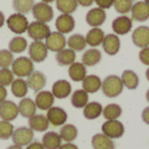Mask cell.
<instances>
[{
    "mask_svg": "<svg viewBox=\"0 0 149 149\" xmlns=\"http://www.w3.org/2000/svg\"><path fill=\"white\" fill-rule=\"evenodd\" d=\"M124 89V85L122 82V79L116 74H110L105 80H102V86L101 90L109 98H115L122 94Z\"/></svg>",
    "mask_w": 149,
    "mask_h": 149,
    "instance_id": "1",
    "label": "cell"
},
{
    "mask_svg": "<svg viewBox=\"0 0 149 149\" xmlns=\"http://www.w3.org/2000/svg\"><path fill=\"white\" fill-rule=\"evenodd\" d=\"M10 70L15 76L17 77H28L30 73L34 72V62L29 56H20L17 59L13 60Z\"/></svg>",
    "mask_w": 149,
    "mask_h": 149,
    "instance_id": "2",
    "label": "cell"
},
{
    "mask_svg": "<svg viewBox=\"0 0 149 149\" xmlns=\"http://www.w3.org/2000/svg\"><path fill=\"white\" fill-rule=\"evenodd\" d=\"M8 28H9L10 31H13L17 36H21L24 34L26 30H28L29 26V21L26 18L25 15H21V13H13L9 17L5 20Z\"/></svg>",
    "mask_w": 149,
    "mask_h": 149,
    "instance_id": "3",
    "label": "cell"
},
{
    "mask_svg": "<svg viewBox=\"0 0 149 149\" xmlns=\"http://www.w3.org/2000/svg\"><path fill=\"white\" fill-rule=\"evenodd\" d=\"M31 15L36 18V21L49 24L50 21L54 18V9H52V7L50 4H47V3L39 1L33 5Z\"/></svg>",
    "mask_w": 149,
    "mask_h": 149,
    "instance_id": "4",
    "label": "cell"
},
{
    "mask_svg": "<svg viewBox=\"0 0 149 149\" xmlns=\"http://www.w3.org/2000/svg\"><path fill=\"white\" fill-rule=\"evenodd\" d=\"M26 33L33 41H45L49 37V34L51 33V30H50V26L47 24L33 21V22H29Z\"/></svg>",
    "mask_w": 149,
    "mask_h": 149,
    "instance_id": "5",
    "label": "cell"
},
{
    "mask_svg": "<svg viewBox=\"0 0 149 149\" xmlns=\"http://www.w3.org/2000/svg\"><path fill=\"white\" fill-rule=\"evenodd\" d=\"M28 52L29 58L34 63H42L46 60L47 55H49V49L46 47L43 41H33L28 46Z\"/></svg>",
    "mask_w": 149,
    "mask_h": 149,
    "instance_id": "6",
    "label": "cell"
},
{
    "mask_svg": "<svg viewBox=\"0 0 149 149\" xmlns=\"http://www.w3.org/2000/svg\"><path fill=\"white\" fill-rule=\"evenodd\" d=\"M45 45L49 49V51L59 52L67 46V39H65L64 34L59 33V31H51L46 39H45Z\"/></svg>",
    "mask_w": 149,
    "mask_h": 149,
    "instance_id": "7",
    "label": "cell"
},
{
    "mask_svg": "<svg viewBox=\"0 0 149 149\" xmlns=\"http://www.w3.org/2000/svg\"><path fill=\"white\" fill-rule=\"evenodd\" d=\"M34 139V131L29 127H18L13 131L12 140L13 144L20 145V147H26L29 145Z\"/></svg>",
    "mask_w": 149,
    "mask_h": 149,
    "instance_id": "8",
    "label": "cell"
},
{
    "mask_svg": "<svg viewBox=\"0 0 149 149\" xmlns=\"http://www.w3.org/2000/svg\"><path fill=\"white\" fill-rule=\"evenodd\" d=\"M46 118L49 120V123L54 127H62L63 124L67 123V111L62 107H58V106H52L51 109L47 110Z\"/></svg>",
    "mask_w": 149,
    "mask_h": 149,
    "instance_id": "9",
    "label": "cell"
},
{
    "mask_svg": "<svg viewBox=\"0 0 149 149\" xmlns=\"http://www.w3.org/2000/svg\"><path fill=\"white\" fill-rule=\"evenodd\" d=\"M102 134L110 139H119L124 135V126L122 122L116 120H106L102 124Z\"/></svg>",
    "mask_w": 149,
    "mask_h": 149,
    "instance_id": "10",
    "label": "cell"
},
{
    "mask_svg": "<svg viewBox=\"0 0 149 149\" xmlns=\"http://www.w3.org/2000/svg\"><path fill=\"white\" fill-rule=\"evenodd\" d=\"M18 106L13 101L5 100L0 103V118L1 120L12 122L18 116Z\"/></svg>",
    "mask_w": 149,
    "mask_h": 149,
    "instance_id": "11",
    "label": "cell"
},
{
    "mask_svg": "<svg viewBox=\"0 0 149 149\" xmlns=\"http://www.w3.org/2000/svg\"><path fill=\"white\" fill-rule=\"evenodd\" d=\"M111 28L114 30V34H116V36H126L132 29V18H130L126 15L119 16L113 21Z\"/></svg>",
    "mask_w": 149,
    "mask_h": 149,
    "instance_id": "12",
    "label": "cell"
},
{
    "mask_svg": "<svg viewBox=\"0 0 149 149\" xmlns=\"http://www.w3.org/2000/svg\"><path fill=\"white\" fill-rule=\"evenodd\" d=\"M106 20V12L102 8H92L85 16V21L90 28H100Z\"/></svg>",
    "mask_w": 149,
    "mask_h": 149,
    "instance_id": "13",
    "label": "cell"
},
{
    "mask_svg": "<svg viewBox=\"0 0 149 149\" xmlns=\"http://www.w3.org/2000/svg\"><path fill=\"white\" fill-rule=\"evenodd\" d=\"M132 42L139 49H145L149 46V26H139L132 31Z\"/></svg>",
    "mask_w": 149,
    "mask_h": 149,
    "instance_id": "14",
    "label": "cell"
},
{
    "mask_svg": "<svg viewBox=\"0 0 149 149\" xmlns=\"http://www.w3.org/2000/svg\"><path fill=\"white\" fill-rule=\"evenodd\" d=\"M47 79L45 76V73H42L41 71H34L33 73H30L26 77V84L28 88L34 92H41L43 90V88L46 86Z\"/></svg>",
    "mask_w": 149,
    "mask_h": 149,
    "instance_id": "15",
    "label": "cell"
},
{
    "mask_svg": "<svg viewBox=\"0 0 149 149\" xmlns=\"http://www.w3.org/2000/svg\"><path fill=\"white\" fill-rule=\"evenodd\" d=\"M54 101H55V97L52 95L51 92H49V90H41V92H37L34 103H36L37 109L47 111L49 109H51L54 106Z\"/></svg>",
    "mask_w": 149,
    "mask_h": 149,
    "instance_id": "16",
    "label": "cell"
},
{
    "mask_svg": "<svg viewBox=\"0 0 149 149\" xmlns=\"http://www.w3.org/2000/svg\"><path fill=\"white\" fill-rule=\"evenodd\" d=\"M102 47H103V51L107 55H110V56L116 55L119 52V50H120L119 36H116V34H107V36H105L102 42Z\"/></svg>",
    "mask_w": 149,
    "mask_h": 149,
    "instance_id": "17",
    "label": "cell"
},
{
    "mask_svg": "<svg viewBox=\"0 0 149 149\" xmlns=\"http://www.w3.org/2000/svg\"><path fill=\"white\" fill-rule=\"evenodd\" d=\"M51 93L55 98L58 100H64L68 95L72 94V86H71V82H68L67 80H58L54 82L52 85Z\"/></svg>",
    "mask_w": 149,
    "mask_h": 149,
    "instance_id": "18",
    "label": "cell"
},
{
    "mask_svg": "<svg viewBox=\"0 0 149 149\" xmlns=\"http://www.w3.org/2000/svg\"><path fill=\"white\" fill-rule=\"evenodd\" d=\"M131 18L132 21H139V22L149 20V5L145 1L134 3L131 9Z\"/></svg>",
    "mask_w": 149,
    "mask_h": 149,
    "instance_id": "19",
    "label": "cell"
},
{
    "mask_svg": "<svg viewBox=\"0 0 149 149\" xmlns=\"http://www.w3.org/2000/svg\"><path fill=\"white\" fill-rule=\"evenodd\" d=\"M55 28H56V31H59L62 34L71 33L74 29V18L72 17V15H64V13H62L60 16L56 17Z\"/></svg>",
    "mask_w": 149,
    "mask_h": 149,
    "instance_id": "20",
    "label": "cell"
},
{
    "mask_svg": "<svg viewBox=\"0 0 149 149\" xmlns=\"http://www.w3.org/2000/svg\"><path fill=\"white\" fill-rule=\"evenodd\" d=\"M28 124L29 128L33 130L34 132H46L50 126L46 115H42V114H36L31 118H29Z\"/></svg>",
    "mask_w": 149,
    "mask_h": 149,
    "instance_id": "21",
    "label": "cell"
},
{
    "mask_svg": "<svg viewBox=\"0 0 149 149\" xmlns=\"http://www.w3.org/2000/svg\"><path fill=\"white\" fill-rule=\"evenodd\" d=\"M17 106H18V113H20V115L26 119L31 118L33 115L37 114V106L31 98H28V97L21 98L20 103H18Z\"/></svg>",
    "mask_w": 149,
    "mask_h": 149,
    "instance_id": "22",
    "label": "cell"
},
{
    "mask_svg": "<svg viewBox=\"0 0 149 149\" xmlns=\"http://www.w3.org/2000/svg\"><path fill=\"white\" fill-rule=\"evenodd\" d=\"M81 82H82V89L88 94L89 93H97L102 86V80L97 74H86V77Z\"/></svg>",
    "mask_w": 149,
    "mask_h": 149,
    "instance_id": "23",
    "label": "cell"
},
{
    "mask_svg": "<svg viewBox=\"0 0 149 149\" xmlns=\"http://www.w3.org/2000/svg\"><path fill=\"white\" fill-rule=\"evenodd\" d=\"M102 110H103V106L101 105L100 102H88L86 106L82 109V114H84V118L88 119V120H94L97 119L98 116L102 115Z\"/></svg>",
    "mask_w": 149,
    "mask_h": 149,
    "instance_id": "24",
    "label": "cell"
},
{
    "mask_svg": "<svg viewBox=\"0 0 149 149\" xmlns=\"http://www.w3.org/2000/svg\"><path fill=\"white\" fill-rule=\"evenodd\" d=\"M102 59V54H101L100 50L97 49H89L86 51H84L81 56V63L85 67H94L95 64L101 62Z\"/></svg>",
    "mask_w": 149,
    "mask_h": 149,
    "instance_id": "25",
    "label": "cell"
},
{
    "mask_svg": "<svg viewBox=\"0 0 149 149\" xmlns=\"http://www.w3.org/2000/svg\"><path fill=\"white\" fill-rule=\"evenodd\" d=\"M103 38H105V33H103V30L101 28H92L85 36L86 45L92 46V49H95L100 45H102Z\"/></svg>",
    "mask_w": 149,
    "mask_h": 149,
    "instance_id": "26",
    "label": "cell"
},
{
    "mask_svg": "<svg viewBox=\"0 0 149 149\" xmlns=\"http://www.w3.org/2000/svg\"><path fill=\"white\" fill-rule=\"evenodd\" d=\"M68 74L72 81L80 82L86 77V67L81 62H74L68 67Z\"/></svg>",
    "mask_w": 149,
    "mask_h": 149,
    "instance_id": "27",
    "label": "cell"
},
{
    "mask_svg": "<svg viewBox=\"0 0 149 149\" xmlns=\"http://www.w3.org/2000/svg\"><path fill=\"white\" fill-rule=\"evenodd\" d=\"M55 60L59 65L62 67H70L72 63L76 62V52L71 49H63L62 51L56 52L55 55Z\"/></svg>",
    "mask_w": 149,
    "mask_h": 149,
    "instance_id": "28",
    "label": "cell"
},
{
    "mask_svg": "<svg viewBox=\"0 0 149 149\" xmlns=\"http://www.w3.org/2000/svg\"><path fill=\"white\" fill-rule=\"evenodd\" d=\"M92 147L93 149H115L113 139L107 137L103 134H95L92 137Z\"/></svg>",
    "mask_w": 149,
    "mask_h": 149,
    "instance_id": "29",
    "label": "cell"
},
{
    "mask_svg": "<svg viewBox=\"0 0 149 149\" xmlns=\"http://www.w3.org/2000/svg\"><path fill=\"white\" fill-rule=\"evenodd\" d=\"M41 143L45 149H59V147L62 145V139H60L59 134L54 131H49L43 135Z\"/></svg>",
    "mask_w": 149,
    "mask_h": 149,
    "instance_id": "30",
    "label": "cell"
},
{
    "mask_svg": "<svg viewBox=\"0 0 149 149\" xmlns=\"http://www.w3.org/2000/svg\"><path fill=\"white\" fill-rule=\"evenodd\" d=\"M28 84H26V80L17 77V79L13 80V82L10 84V92L15 95L16 98H25L28 94Z\"/></svg>",
    "mask_w": 149,
    "mask_h": 149,
    "instance_id": "31",
    "label": "cell"
},
{
    "mask_svg": "<svg viewBox=\"0 0 149 149\" xmlns=\"http://www.w3.org/2000/svg\"><path fill=\"white\" fill-rule=\"evenodd\" d=\"M88 102H89V94L84 89L74 90L71 95V103L76 109H84Z\"/></svg>",
    "mask_w": 149,
    "mask_h": 149,
    "instance_id": "32",
    "label": "cell"
},
{
    "mask_svg": "<svg viewBox=\"0 0 149 149\" xmlns=\"http://www.w3.org/2000/svg\"><path fill=\"white\" fill-rule=\"evenodd\" d=\"M122 82H123L124 88L130 90H135L137 86H139V76L136 74V72L131 70H126L120 76Z\"/></svg>",
    "mask_w": 149,
    "mask_h": 149,
    "instance_id": "33",
    "label": "cell"
},
{
    "mask_svg": "<svg viewBox=\"0 0 149 149\" xmlns=\"http://www.w3.org/2000/svg\"><path fill=\"white\" fill-rule=\"evenodd\" d=\"M77 135H79V131H77L76 126H73V124H63V126L60 127L59 136H60V139H62V141L72 143L76 140Z\"/></svg>",
    "mask_w": 149,
    "mask_h": 149,
    "instance_id": "34",
    "label": "cell"
},
{
    "mask_svg": "<svg viewBox=\"0 0 149 149\" xmlns=\"http://www.w3.org/2000/svg\"><path fill=\"white\" fill-rule=\"evenodd\" d=\"M28 46H29L28 41H26L24 37L16 36L9 41V45H8L9 49L8 50H9L12 54H21V52H24L26 49H28Z\"/></svg>",
    "mask_w": 149,
    "mask_h": 149,
    "instance_id": "35",
    "label": "cell"
},
{
    "mask_svg": "<svg viewBox=\"0 0 149 149\" xmlns=\"http://www.w3.org/2000/svg\"><path fill=\"white\" fill-rule=\"evenodd\" d=\"M67 46L68 49L76 51H84L86 47V39L81 34H72L70 38L67 39Z\"/></svg>",
    "mask_w": 149,
    "mask_h": 149,
    "instance_id": "36",
    "label": "cell"
},
{
    "mask_svg": "<svg viewBox=\"0 0 149 149\" xmlns=\"http://www.w3.org/2000/svg\"><path fill=\"white\" fill-rule=\"evenodd\" d=\"M102 115L106 120H116L122 115V107L116 103H109L102 110Z\"/></svg>",
    "mask_w": 149,
    "mask_h": 149,
    "instance_id": "37",
    "label": "cell"
},
{
    "mask_svg": "<svg viewBox=\"0 0 149 149\" xmlns=\"http://www.w3.org/2000/svg\"><path fill=\"white\" fill-rule=\"evenodd\" d=\"M56 1V9L64 15H72L77 9V0H55Z\"/></svg>",
    "mask_w": 149,
    "mask_h": 149,
    "instance_id": "38",
    "label": "cell"
},
{
    "mask_svg": "<svg viewBox=\"0 0 149 149\" xmlns=\"http://www.w3.org/2000/svg\"><path fill=\"white\" fill-rule=\"evenodd\" d=\"M34 4H36L34 0H13L12 3L16 13H21V15H26V13L31 12Z\"/></svg>",
    "mask_w": 149,
    "mask_h": 149,
    "instance_id": "39",
    "label": "cell"
},
{
    "mask_svg": "<svg viewBox=\"0 0 149 149\" xmlns=\"http://www.w3.org/2000/svg\"><path fill=\"white\" fill-rule=\"evenodd\" d=\"M132 5H134V0H114L113 7L120 15H127L131 12Z\"/></svg>",
    "mask_w": 149,
    "mask_h": 149,
    "instance_id": "40",
    "label": "cell"
},
{
    "mask_svg": "<svg viewBox=\"0 0 149 149\" xmlns=\"http://www.w3.org/2000/svg\"><path fill=\"white\" fill-rule=\"evenodd\" d=\"M15 127L10 122L7 120H0V139L1 140H8L9 137H12Z\"/></svg>",
    "mask_w": 149,
    "mask_h": 149,
    "instance_id": "41",
    "label": "cell"
},
{
    "mask_svg": "<svg viewBox=\"0 0 149 149\" xmlns=\"http://www.w3.org/2000/svg\"><path fill=\"white\" fill-rule=\"evenodd\" d=\"M15 80V74H13L12 70L9 68H0V85L3 86H9Z\"/></svg>",
    "mask_w": 149,
    "mask_h": 149,
    "instance_id": "42",
    "label": "cell"
},
{
    "mask_svg": "<svg viewBox=\"0 0 149 149\" xmlns=\"http://www.w3.org/2000/svg\"><path fill=\"white\" fill-rule=\"evenodd\" d=\"M13 60L15 58L9 50H0V68H9Z\"/></svg>",
    "mask_w": 149,
    "mask_h": 149,
    "instance_id": "43",
    "label": "cell"
},
{
    "mask_svg": "<svg viewBox=\"0 0 149 149\" xmlns=\"http://www.w3.org/2000/svg\"><path fill=\"white\" fill-rule=\"evenodd\" d=\"M139 59L143 64L149 67V46L145 47V49H141V51L139 52Z\"/></svg>",
    "mask_w": 149,
    "mask_h": 149,
    "instance_id": "44",
    "label": "cell"
},
{
    "mask_svg": "<svg viewBox=\"0 0 149 149\" xmlns=\"http://www.w3.org/2000/svg\"><path fill=\"white\" fill-rule=\"evenodd\" d=\"M94 3L98 5V8H102V9H109V8L113 7L114 0H94Z\"/></svg>",
    "mask_w": 149,
    "mask_h": 149,
    "instance_id": "45",
    "label": "cell"
},
{
    "mask_svg": "<svg viewBox=\"0 0 149 149\" xmlns=\"http://www.w3.org/2000/svg\"><path fill=\"white\" fill-rule=\"evenodd\" d=\"M25 149H45L41 141H31L29 145H26Z\"/></svg>",
    "mask_w": 149,
    "mask_h": 149,
    "instance_id": "46",
    "label": "cell"
},
{
    "mask_svg": "<svg viewBox=\"0 0 149 149\" xmlns=\"http://www.w3.org/2000/svg\"><path fill=\"white\" fill-rule=\"evenodd\" d=\"M141 119H143V122H144L145 124H148V126H149V106H147V107L143 110Z\"/></svg>",
    "mask_w": 149,
    "mask_h": 149,
    "instance_id": "47",
    "label": "cell"
},
{
    "mask_svg": "<svg viewBox=\"0 0 149 149\" xmlns=\"http://www.w3.org/2000/svg\"><path fill=\"white\" fill-rule=\"evenodd\" d=\"M7 94H8L7 88L3 86V85H0V103H1L3 101L7 100Z\"/></svg>",
    "mask_w": 149,
    "mask_h": 149,
    "instance_id": "48",
    "label": "cell"
},
{
    "mask_svg": "<svg viewBox=\"0 0 149 149\" xmlns=\"http://www.w3.org/2000/svg\"><path fill=\"white\" fill-rule=\"evenodd\" d=\"M94 3V0H77V4L81 5V7H90V5Z\"/></svg>",
    "mask_w": 149,
    "mask_h": 149,
    "instance_id": "49",
    "label": "cell"
},
{
    "mask_svg": "<svg viewBox=\"0 0 149 149\" xmlns=\"http://www.w3.org/2000/svg\"><path fill=\"white\" fill-rule=\"evenodd\" d=\"M59 149H79L77 145H74L73 143H64L59 147Z\"/></svg>",
    "mask_w": 149,
    "mask_h": 149,
    "instance_id": "50",
    "label": "cell"
},
{
    "mask_svg": "<svg viewBox=\"0 0 149 149\" xmlns=\"http://www.w3.org/2000/svg\"><path fill=\"white\" fill-rule=\"evenodd\" d=\"M4 24H5V16H4V13L0 10V28H3Z\"/></svg>",
    "mask_w": 149,
    "mask_h": 149,
    "instance_id": "51",
    "label": "cell"
},
{
    "mask_svg": "<svg viewBox=\"0 0 149 149\" xmlns=\"http://www.w3.org/2000/svg\"><path fill=\"white\" fill-rule=\"evenodd\" d=\"M7 149H22V147H20V145H16V144H13V145H10V147H8Z\"/></svg>",
    "mask_w": 149,
    "mask_h": 149,
    "instance_id": "52",
    "label": "cell"
},
{
    "mask_svg": "<svg viewBox=\"0 0 149 149\" xmlns=\"http://www.w3.org/2000/svg\"><path fill=\"white\" fill-rule=\"evenodd\" d=\"M41 1H43V3H47V4H50V3L55 1V0H41Z\"/></svg>",
    "mask_w": 149,
    "mask_h": 149,
    "instance_id": "53",
    "label": "cell"
},
{
    "mask_svg": "<svg viewBox=\"0 0 149 149\" xmlns=\"http://www.w3.org/2000/svg\"><path fill=\"white\" fill-rule=\"evenodd\" d=\"M145 98H147V101L149 102V89L147 90V93H145Z\"/></svg>",
    "mask_w": 149,
    "mask_h": 149,
    "instance_id": "54",
    "label": "cell"
},
{
    "mask_svg": "<svg viewBox=\"0 0 149 149\" xmlns=\"http://www.w3.org/2000/svg\"><path fill=\"white\" fill-rule=\"evenodd\" d=\"M145 76H147V80H148V81H149V67H148L147 72H145Z\"/></svg>",
    "mask_w": 149,
    "mask_h": 149,
    "instance_id": "55",
    "label": "cell"
},
{
    "mask_svg": "<svg viewBox=\"0 0 149 149\" xmlns=\"http://www.w3.org/2000/svg\"><path fill=\"white\" fill-rule=\"evenodd\" d=\"M143 1H145V3H147V4L149 5V0H143Z\"/></svg>",
    "mask_w": 149,
    "mask_h": 149,
    "instance_id": "56",
    "label": "cell"
}]
</instances>
